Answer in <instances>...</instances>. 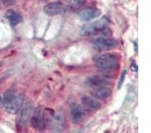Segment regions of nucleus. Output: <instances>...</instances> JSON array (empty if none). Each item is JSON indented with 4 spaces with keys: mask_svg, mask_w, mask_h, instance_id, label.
Returning a JSON list of instances; mask_svg holds the SVG:
<instances>
[{
    "mask_svg": "<svg viewBox=\"0 0 151 133\" xmlns=\"http://www.w3.org/2000/svg\"><path fill=\"white\" fill-rule=\"evenodd\" d=\"M95 48L98 50H107L115 48L118 42L117 41L108 38H98L93 41Z\"/></svg>",
    "mask_w": 151,
    "mask_h": 133,
    "instance_id": "6",
    "label": "nucleus"
},
{
    "mask_svg": "<svg viewBox=\"0 0 151 133\" xmlns=\"http://www.w3.org/2000/svg\"><path fill=\"white\" fill-rule=\"evenodd\" d=\"M65 124H66L65 116L60 111L54 112L50 117L48 118L47 126L52 132H62L65 129Z\"/></svg>",
    "mask_w": 151,
    "mask_h": 133,
    "instance_id": "5",
    "label": "nucleus"
},
{
    "mask_svg": "<svg viewBox=\"0 0 151 133\" xmlns=\"http://www.w3.org/2000/svg\"><path fill=\"white\" fill-rule=\"evenodd\" d=\"M64 7L61 2H51L46 5L44 8V12L48 16H53L59 15L63 12Z\"/></svg>",
    "mask_w": 151,
    "mask_h": 133,
    "instance_id": "11",
    "label": "nucleus"
},
{
    "mask_svg": "<svg viewBox=\"0 0 151 133\" xmlns=\"http://www.w3.org/2000/svg\"><path fill=\"white\" fill-rule=\"evenodd\" d=\"M101 12L99 9L95 8H90L83 9L79 12V18L80 20L84 22L90 21L95 18H98L101 15Z\"/></svg>",
    "mask_w": 151,
    "mask_h": 133,
    "instance_id": "9",
    "label": "nucleus"
},
{
    "mask_svg": "<svg viewBox=\"0 0 151 133\" xmlns=\"http://www.w3.org/2000/svg\"><path fill=\"white\" fill-rule=\"evenodd\" d=\"M1 96H0V102H1Z\"/></svg>",
    "mask_w": 151,
    "mask_h": 133,
    "instance_id": "18",
    "label": "nucleus"
},
{
    "mask_svg": "<svg viewBox=\"0 0 151 133\" xmlns=\"http://www.w3.org/2000/svg\"><path fill=\"white\" fill-rule=\"evenodd\" d=\"M32 111V105L31 104H27L22 110L19 111L20 113L17 120V125L19 128H20L21 130L27 125L28 122L30 119Z\"/></svg>",
    "mask_w": 151,
    "mask_h": 133,
    "instance_id": "7",
    "label": "nucleus"
},
{
    "mask_svg": "<svg viewBox=\"0 0 151 133\" xmlns=\"http://www.w3.org/2000/svg\"><path fill=\"white\" fill-rule=\"evenodd\" d=\"M70 116L74 124H79L85 117L84 109L77 104L72 106L70 108Z\"/></svg>",
    "mask_w": 151,
    "mask_h": 133,
    "instance_id": "10",
    "label": "nucleus"
},
{
    "mask_svg": "<svg viewBox=\"0 0 151 133\" xmlns=\"http://www.w3.org/2000/svg\"><path fill=\"white\" fill-rule=\"evenodd\" d=\"M6 18L8 19L12 26H17L23 20L22 16L14 9H9L6 12Z\"/></svg>",
    "mask_w": 151,
    "mask_h": 133,
    "instance_id": "14",
    "label": "nucleus"
},
{
    "mask_svg": "<svg viewBox=\"0 0 151 133\" xmlns=\"http://www.w3.org/2000/svg\"><path fill=\"white\" fill-rule=\"evenodd\" d=\"M126 71H124L122 73V75L121 76V78H120V82H119V85H118V89H120L121 88L122 85L123 84V82L124 81V79H125V76H126Z\"/></svg>",
    "mask_w": 151,
    "mask_h": 133,
    "instance_id": "16",
    "label": "nucleus"
},
{
    "mask_svg": "<svg viewBox=\"0 0 151 133\" xmlns=\"http://www.w3.org/2000/svg\"><path fill=\"white\" fill-rule=\"evenodd\" d=\"M85 0H70L69 8L72 10H77L83 6Z\"/></svg>",
    "mask_w": 151,
    "mask_h": 133,
    "instance_id": "15",
    "label": "nucleus"
},
{
    "mask_svg": "<svg viewBox=\"0 0 151 133\" xmlns=\"http://www.w3.org/2000/svg\"><path fill=\"white\" fill-rule=\"evenodd\" d=\"M14 1V0H4L5 4H11Z\"/></svg>",
    "mask_w": 151,
    "mask_h": 133,
    "instance_id": "17",
    "label": "nucleus"
},
{
    "mask_svg": "<svg viewBox=\"0 0 151 133\" xmlns=\"http://www.w3.org/2000/svg\"><path fill=\"white\" fill-rule=\"evenodd\" d=\"M109 20L106 16H104L99 20L93 22L89 23L83 26L81 30V34L83 36H89L96 35V34L103 32L107 27H108Z\"/></svg>",
    "mask_w": 151,
    "mask_h": 133,
    "instance_id": "4",
    "label": "nucleus"
},
{
    "mask_svg": "<svg viewBox=\"0 0 151 133\" xmlns=\"http://www.w3.org/2000/svg\"><path fill=\"white\" fill-rule=\"evenodd\" d=\"M82 104L84 108L89 110L96 111L101 107V104L96 99L91 98L89 96H83L81 99Z\"/></svg>",
    "mask_w": 151,
    "mask_h": 133,
    "instance_id": "13",
    "label": "nucleus"
},
{
    "mask_svg": "<svg viewBox=\"0 0 151 133\" xmlns=\"http://www.w3.org/2000/svg\"><path fill=\"white\" fill-rule=\"evenodd\" d=\"M24 101V93L18 89H9L4 93L3 105L5 109L9 113H18L22 107Z\"/></svg>",
    "mask_w": 151,
    "mask_h": 133,
    "instance_id": "1",
    "label": "nucleus"
},
{
    "mask_svg": "<svg viewBox=\"0 0 151 133\" xmlns=\"http://www.w3.org/2000/svg\"><path fill=\"white\" fill-rule=\"evenodd\" d=\"M85 83L88 86L95 88L101 86H106L110 83L111 81L107 77L100 75H93L87 78Z\"/></svg>",
    "mask_w": 151,
    "mask_h": 133,
    "instance_id": "8",
    "label": "nucleus"
},
{
    "mask_svg": "<svg viewBox=\"0 0 151 133\" xmlns=\"http://www.w3.org/2000/svg\"><path fill=\"white\" fill-rule=\"evenodd\" d=\"M32 127L37 131H43L47 127L48 116L47 111L42 107H38L34 111L30 117Z\"/></svg>",
    "mask_w": 151,
    "mask_h": 133,
    "instance_id": "3",
    "label": "nucleus"
},
{
    "mask_svg": "<svg viewBox=\"0 0 151 133\" xmlns=\"http://www.w3.org/2000/svg\"><path fill=\"white\" fill-rule=\"evenodd\" d=\"M91 94L96 99L103 100L108 98L111 96V91L107 86H101L95 88L91 91Z\"/></svg>",
    "mask_w": 151,
    "mask_h": 133,
    "instance_id": "12",
    "label": "nucleus"
},
{
    "mask_svg": "<svg viewBox=\"0 0 151 133\" xmlns=\"http://www.w3.org/2000/svg\"><path fill=\"white\" fill-rule=\"evenodd\" d=\"M120 57L113 53L102 54L95 59L96 66L99 69L105 72L116 71L120 67Z\"/></svg>",
    "mask_w": 151,
    "mask_h": 133,
    "instance_id": "2",
    "label": "nucleus"
}]
</instances>
